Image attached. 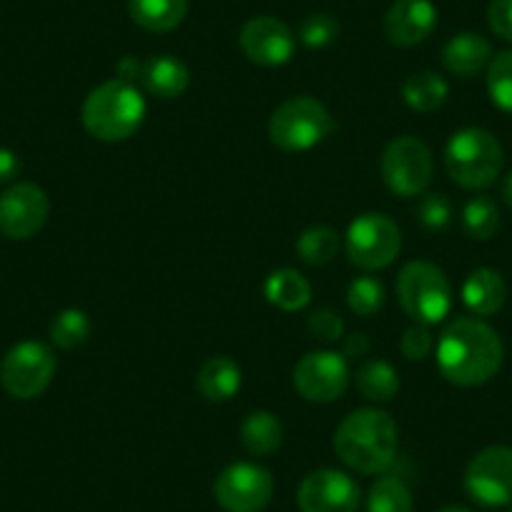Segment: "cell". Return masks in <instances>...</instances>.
Wrapping results in <instances>:
<instances>
[{
  "label": "cell",
  "instance_id": "obj_6",
  "mask_svg": "<svg viewBox=\"0 0 512 512\" xmlns=\"http://www.w3.org/2000/svg\"><path fill=\"white\" fill-rule=\"evenodd\" d=\"M397 302L412 322H442L452 307L450 279L432 262H407L397 274Z\"/></svg>",
  "mask_w": 512,
  "mask_h": 512
},
{
  "label": "cell",
  "instance_id": "obj_16",
  "mask_svg": "<svg viewBox=\"0 0 512 512\" xmlns=\"http://www.w3.org/2000/svg\"><path fill=\"white\" fill-rule=\"evenodd\" d=\"M437 26L432 0H395L384 16V36L392 46L412 48L425 43Z\"/></svg>",
  "mask_w": 512,
  "mask_h": 512
},
{
  "label": "cell",
  "instance_id": "obj_32",
  "mask_svg": "<svg viewBox=\"0 0 512 512\" xmlns=\"http://www.w3.org/2000/svg\"><path fill=\"white\" fill-rule=\"evenodd\" d=\"M339 38V21L329 13H312L302 21L299 26V41L302 46L312 48V51H319V48L332 46Z\"/></svg>",
  "mask_w": 512,
  "mask_h": 512
},
{
  "label": "cell",
  "instance_id": "obj_14",
  "mask_svg": "<svg viewBox=\"0 0 512 512\" xmlns=\"http://www.w3.org/2000/svg\"><path fill=\"white\" fill-rule=\"evenodd\" d=\"M297 505L302 512H359L362 490L347 472L322 467L302 480Z\"/></svg>",
  "mask_w": 512,
  "mask_h": 512
},
{
  "label": "cell",
  "instance_id": "obj_5",
  "mask_svg": "<svg viewBox=\"0 0 512 512\" xmlns=\"http://www.w3.org/2000/svg\"><path fill=\"white\" fill-rule=\"evenodd\" d=\"M334 128L337 123L322 101L312 96H294L274 108L269 118V139L277 149L299 154L327 141Z\"/></svg>",
  "mask_w": 512,
  "mask_h": 512
},
{
  "label": "cell",
  "instance_id": "obj_15",
  "mask_svg": "<svg viewBox=\"0 0 512 512\" xmlns=\"http://www.w3.org/2000/svg\"><path fill=\"white\" fill-rule=\"evenodd\" d=\"M239 46L251 63L264 68L284 66L294 58L297 36L284 21L272 16H256L244 23L239 33Z\"/></svg>",
  "mask_w": 512,
  "mask_h": 512
},
{
  "label": "cell",
  "instance_id": "obj_38",
  "mask_svg": "<svg viewBox=\"0 0 512 512\" xmlns=\"http://www.w3.org/2000/svg\"><path fill=\"white\" fill-rule=\"evenodd\" d=\"M344 342H342V354L347 359H362V357H367V352H369V339H367V334H362V332H354V334H349V337H342Z\"/></svg>",
  "mask_w": 512,
  "mask_h": 512
},
{
  "label": "cell",
  "instance_id": "obj_30",
  "mask_svg": "<svg viewBox=\"0 0 512 512\" xmlns=\"http://www.w3.org/2000/svg\"><path fill=\"white\" fill-rule=\"evenodd\" d=\"M347 304L357 317H377L384 307V284L369 274L352 279L347 289Z\"/></svg>",
  "mask_w": 512,
  "mask_h": 512
},
{
  "label": "cell",
  "instance_id": "obj_23",
  "mask_svg": "<svg viewBox=\"0 0 512 512\" xmlns=\"http://www.w3.org/2000/svg\"><path fill=\"white\" fill-rule=\"evenodd\" d=\"M264 297L282 312H302L312 302V284L297 269H277L264 282Z\"/></svg>",
  "mask_w": 512,
  "mask_h": 512
},
{
  "label": "cell",
  "instance_id": "obj_3",
  "mask_svg": "<svg viewBox=\"0 0 512 512\" xmlns=\"http://www.w3.org/2000/svg\"><path fill=\"white\" fill-rule=\"evenodd\" d=\"M146 118V98L136 83L113 81L101 83L88 93L83 103L81 121L88 134L103 144H121L139 134Z\"/></svg>",
  "mask_w": 512,
  "mask_h": 512
},
{
  "label": "cell",
  "instance_id": "obj_39",
  "mask_svg": "<svg viewBox=\"0 0 512 512\" xmlns=\"http://www.w3.org/2000/svg\"><path fill=\"white\" fill-rule=\"evenodd\" d=\"M116 71H118V78H121V81L134 83V78L144 76V63H139L136 58L128 56V58H121V61H118Z\"/></svg>",
  "mask_w": 512,
  "mask_h": 512
},
{
  "label": "cell",
  "instance_id": "obj_1",
  "mask_svg": "<svg viewBox=\"0 0 512 512\" xmlns=\"http://www.w3.org/2000/svg\"><path fill=\"white\" fill-rule=\"evenodd\" d=\"M505 347L485 319L457 317L437 342V369L457 387H480L490 382L502 367Z\"/></svg>",
  "mask_w": 512,
  "mask_h": 512
},
{
  "label": "cell",
  "instance_id": "obj_37",
  "mask_svg": "<svg viewBox=\"0 0 512 512\" xmlns=\"http://www.w3.org/2000/svg\"><path fill=\"white\" fill-rule=\"evenodd\" d=\"M18 174H21V159H18V154L0 146V184H8Z\"/></svg>",
  "mask_w": 512,
  "mask_h": 512
},
{
  "label": "cell",
  "instance_id": "obj_41",
  "mask_svg": "<svg viewBox=\"0 0 512 512\" xmlns=\"http://www.w3.org/2000/svg\"><path fill=\"white\" fill-rule=\"evenodd\" d=\"M437 512H470L467 507H460V505H447V507H440Z\"/></svg>",
  "mask_w": 512,
  "mask_h": 512
},
{
  "label": "cell",
  "instance_id": "obj_34",
  "mask_svg": "<svg viewBox=\"0 0 512 512\" xmlns=\"http://www.w3.org/2000/svg\"><path fill=\"white\" fill-rule=\"evenodd\" d=\"M307 329L319 342L334 344L344 337V319L337 309L317 307L307 319Z\"/></svg>",
  "mask_w": 512,
  "mask_h": 512
},
{
  "label": "cell",
  "instance_id": "obj_27",
  "mask_svg": "<svg viewBox=\"0 0 512 512\" xmlns=\"http://www.w3.org/2000/svg\"><path fill=\"white\" fill-rule=\"evenodd\" d=\"M339 234L332 229V226H309L299 234L297 239V254L302 262L312 264V267H324L339 254Z\"/></svg>",
  "mask_w": 512,
  "mask_h": 512
},
{
  "label": "cell",
  "instance_id": "obj_20",
  "mask_svg": "<svg viewBox=\"0 0 512 512\" xmlns=\"http://www.w3.org/2000/svg\"><path fill=\"white\" fill-rule=\"evenodd\" d=\"M141 81H144L146 91L151 96L161 98V101H174V98L186 93V88L191 83V73L181 58L161 53V56L149 58L144 63V76H141Z\"/></svg>",
  "mask_w": 512,
  "mask_h": 512
},
{
  "label": "cell",
  "instance_id": "obj_26",
  "mask_svg": "<svg viewBox=\"0 0 512 512\" xmlns=\"http://www.w3.org/2000/svg\"><path fill=\"white\" fill-rule=\"evenodd\" d=\"M415 500L407 482L397 475H384L369 487L367 512H412Z\"/></svg>",
  "mask_w": 512,
  "mask_h": 512
},
{
  "label": "cell",
  "instance_id": "obj_12",
  "mask_svg": "<svg viewBox=\"0 0 512 512\" xmlns=\"http://www.w3.org/2000/svg\"><path fill=\"white\" fill-rule=\"evenodd\" d=\"M294 387L304 400L317 405L339 400L349 387L347 357L329 349L307 352L294 364Z\"/></svg>",
  "mask_w": 512,
  "mask_h": 512
},
{
  "label": "cell",
  "instance_id": "obj_8",
  "mask_svg": "<svg viewBox=\"0 0 512 512\" xmlns=\"http://www.w3.org/2000/svg\"><path fill=\"white\" fill-rule=\"evenodd\" d=\"M56 369L53 349L36 339H26L8 349L0 362V384L16 400H36L51 387Z\"/></svg>",
  "mask_w": 512,
  "mask_h": 512
},
{
  "label": "cell",
  "instance_id": "obj_11",
  "mask_svg": "<svg viewBox=\"0 0 512 512\" xmlns=\"http://www.w3.org/2000/svg\"><path fill=\"white\" fill-rule=\"evenodd\" d=\"M465 490L485 507L512 502V447L492 445L477 452L465 470Z\"/></svg>",
  "mask_w": 512,
  "mask_h": 512
},
{
  "label": "cell",
  "instance_id": "obj_33",
  "mask_svg": "<svg viewBox=\"0 0 512 512\" xmlns=\"http://www.w3.org/2000/svg\"><path fill=\"white\" fill-rule=\"evenodd\" d=\"M415 214L427 231H445L452 224V204L445 194H425L417 201Z\"/></svg>",
  "mask_w": 512,
  "mask_h": 512
},
{
  "label": "cell",
  "instance_id": "obj_18",
  "mask_svg": "<svg viewBox=\"0 0 512 512\" xmlns=\"http://www.w3.org/2000/svg\"><path fill=\"white\" fill-rule=\"evenodd\" d=\"M462 302L475 317H492L507 302V284L497 269L477 267L462 284Z\"/></svg>",
  "mask_w": 512,
  "mask_h": 512
},
{
  "label": "cell",
  "instance_id": "obj_28",
  "mask_svg": "<svg viewBox=\"0 0 512 512\" xmlns=\"http://www.w3.org/2000/svg\"><path fill=\"white\" fill-rule=\"evenodd\" d=\"M500 209L490 196H475L462 209V229L470 239L487 241L500 231Z\"/></svg>",
  "mask_w": 512,
  "mask_h": 512
},
{
  "label": "cell",
  "instance_id": "obj_42",
  "mask_svg": "<svg viewBox=\"0 0 512 512\" xmlns=\"http://www.w3.org/2000/svg\"><path fill=\"white\" fill-rule=\"evenodd\" d=\"M507 512H512V502H510V510H507Z\"/></svg>",
  "mask_w": 512,
  "mask_h": 512
},
{
  "label": "cell",
  "instance_id": "obj_7",
  "mask_svg": "<svg viewBox=\"0 0 512 512\" xmlns=\"http://www.w3.org/2000/svg\"><path fill=\"white\" fill-rule=\"evenodd\" d=\"M344 249L354 267L364 272H377V269L390 267L400 256L402 231L392 216L382 211H367L349 224Z\"/></svg>",
  "mask_w": 512,
  "mask_h": 512
},
{
  "label": "cell",
  "instance_id": "obj_19",
  "mask_svg": "<svg viewBox=\"0 0 512 512\" xmlns=\"http://www.w3.org/2000/svg\"><path fill=\"white\" fill-rule=\"evenodd\" d=\"M241 367L226 354L209 357L196 372V390L206 402H229L241 390Z\"/></svg>",
  "mask_w": 512,
  "mask_h": 512
},
{
  "label": "cell",
  "instance_id": "obj_17",
  "mask_svg": "<svg viewBox=\"0 0 512 512\" xmlns=\"http://www.w3.org/2000/svg\"><path fill=\"white\" fill-rule=\"evenodd\" d=\"M492 61V46L480 33H457L442 48V66L457 78H475Z\"/></svg>",
  "mask_w": 512,
  "mask_h": 512
},
{
  "label": "cell",
  "instance_id": "obj_13",
  "mask_svg": "<svg viewBox=\"0 0 512 512\" xmlns=\"http://www.w3.org/2000/svg\"><path fill=\"white\" fill-rule=\"evenodd\" d=\"M51 216V201L38 184L21 181L0 194V234L13 241H26L41 234Z\"/></svg>",
  "mask_w": 512,
  "mask_h": 512
},
{
  "label": "cell",
  "instance_id": "obj_40",
  "mask_svg": "<svg viewBox=\"0 0 512 512\" xmlns=\"http://www.w3.org/2000/svg\"><path fill=\"white\" fill-rule=\"evenodd\" d=\"M502 199H505V204L512 209V171L507 174L505 184H502Z\"/></svg>",
  "mask_w": 512,
  "mask_h": 512
},
{
  "label": "cell",
  "instance_id": "obj_24",
  "mask_svg": "<svg viewBox=\"0 0 512 512\" xmlns=\"http://www.w3.org/2000/svg\"><path fill=\"white\" fill-rule=\"evenodd\" d=\"M354 379L359 395L369 402H392L400 392V374L384 359H364Z\"/></svg>",
  "mask_w": 512,
  "mask_h": 512
},
{
  "label": "cell",
  "instance_id": "obj_22",
  "mask_svg": "<svg viewBox=\"0 0 512 512\" xmlns=\"http://www.w3.org/2000/svg\"><path fill=\"white\" fill-rule=\"evenodd\" d=\"M284 425L274 412L254 410L241 422V445L249 455L269 457L282 447Z\"/></svg>",
  "mask_w": 512,
  "mask_h": 512
},
{
  "label": "cell",
  "instance_id": "obj_21",
  "mask_svg": "<svg viewBox=\"0 0 512 512\" xmlns=\"http://www.w3.org/2000/svg\"><path fill=\"white\" fill-rule=\"evenodd\" d=\"M189 0H128V16L151 33H169L184 23Z\"/></svg>",
  "mask_w": 512,
  "mask_h": 512
},
{
  "label": "cell",
  "instance_id": "obj_29",
  "mask_svg": "<svg viewBox=\"0 0 512 512\" xmlns=\"http://www.w3.org/2000/svg\"><path fill=\"white\" fill-rule=\"evenodd\" d=\"M48 334H51V342L61 349L83 347L91 337V319L83 309H63L53 317Z\"/></svg>",
  "mask_w": 512,
  "mask_h": 512
},
{
  "label": "cell",
  "instance_id": "obj_36",
  "mask_svg": "<svg viewBox=\"0 0 512 512\" xmlns=\"http://www.w3.org/2000/svg\"><path fill=\"white\" fill-rule=\"evenodd\" d=\"M487 23L497 38L512 43V0H490Z\"/></svg>",
  "mask_w": 512,
  "mask_h": 512
},
{
  "label": "cell",
  "instance_id": "obj_31",
  "mask_svg": "<svg viewBox=\"0 0 512 512\" xmlns=\"http://www.w3.org/2000/svg\"><path fill=\"white\" fill-rule=\"evenodd\" d=\"M487 93L500 111L512 116V48L497 53L487 66Z\"/></svg>",
  "mask_w": 512,
  "mask_h": 512
},
{
  "label": "cell",
  "instance_id": "obj_35",
  "mask_svg": "<svg viewBox=\"0 0 512 512\" xmlns=\"http://www.w3.org/2000/svg\"><path fill=\"white\" fill-rule=\"evenodd\" d=\"M432 347H435V342H432V334L427 324L415 322L412 327L405 329V334H402L400 349L410 362H422V359L430 357Z\"/></svg>",
  "mask_w": 512,
  "mask_h": 512
},
{
  "label": "cell",
  "instance_id": "obj_25",
  "mask_svg": "<svg viewBox=\"0 0 512 512\" xmlns=\"http://www.w3.org/2000/svg\"><path fill=\"white\" fill-rule=\"evenodd\" d=\"M450 96V86L445 78L435 71H417L402 86V98L407 106L417 113H432L445 106Z\"/></svg>",
  "mask_w": 512,
  "mask_h": 512
},
{
  "label": "cell",
  "instance_id": "obj_4",
  "mask_svg": "<svg viewBox=\"0 0 512 512\" xmlns=\"http://www.w3.org/2000/svg\"><path fill=\"white\" fill-rule=\"evenodd\" d=\"M505 154L502 146L485 128H460L445 146V169L462 189H487L500 176Z\"/></svg>",
  "mask_w": 512,
  "mask_h": 512
},
{
  "label": "cell",
  "instance_id": "obj_10",
  "mask_svg": "<svg viewBox=\"0 0 512 512\" xmlns=\"http://www.w3.org/2000/svg\"><path fill=\"white\" fill-rule=\"evenodd\" d=\"M272 495V472L256 462H234L214 482V500L224 512H262Z\"/></svg>",
  "mask_w": 512,
  "mask_h": 512
},
{
  "label": "cell",
  "instance_id": "obj_2",
  "mask_svg": "<svg viewBox=\"0 0 512 512\" xmlns=\"http://www.w3.org/2000/svg\"><path fill=\"white\" fill-rule=\"evenodd\" d=\"M397 442L400 427L392 415L377 407L349 412L334 432V452L339 460L362 475L387 470L397 457Z\"/></svg>",
  "mask_w": 512,
  "mask_h": 512
},
{
  "label": "cell",
  "instance_id": "obj_9",
  "mask_svg": "<svg viewBox=\"0 0 512 512\" xmlns=\"http://www.w3.org/2000/svg\"><path fill=\"white\" fill-rule=\"evenodd\" d=\"M384 186L400 199H417L432 184L435 161L425 141L415 136H400L390 141L379 159Z\"/></svg>",
  "mask_w": 512,
  "mask_h": 512
}]
</instances>
